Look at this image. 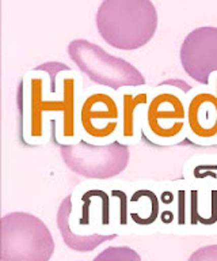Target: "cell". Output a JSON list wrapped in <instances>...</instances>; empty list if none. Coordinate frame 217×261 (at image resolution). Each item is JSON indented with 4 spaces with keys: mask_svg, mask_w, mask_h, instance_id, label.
Returning <instances> with one entry per match:
<instances>
[{
    "mask_svg": "<svg viewBox=\"0 0 217 261\" xmlns=\"http://www.w3.org/2000/svg\"><path fill=\"white\" fill-rule=\"evenodd\" d=\"M97 29L111 48L136 50L145 46L158 30V10L151 0H103Z\"/></svg>",
    "mask_w": 217,
    "mask_h": 261,
    "instance_id": "6da1fadb",
    "label": "cell"
},
{
    "mask_svg": "<svg viewBox=\"0 0 217 261\" xmlns=\"http://www.w3.org/2000/svg\"><path fill=\"white\" fill-rule=\"evenodd\" d=\"M54 248L52 232L38 216L15 211L0 220L2 261H49Z\"/></svg>",
    "mask_w": 217,
    "mask_h": 261,
    "instance_id": "7a4b0ae2",
    "label": "cell"
},
{
    "mask_svg": "<svg viewBox=\"0 0 217 261\" xmlns=\"http://www.w3.org/2000/svg\"><path fill=\"white\" fill-rule=\"evenodd\" d=\"M68 55L90 81L114 93L128 87H143L147 83L143 72L132 63L106 52L88 40L71 41Z\"/></svg>",
    "mask_w": 217,
    "mask_h": 261,
    "instance_id": "3957f363",
    "label": "cell"
},
{
    "mask_svg": "<svg viewBox=\"0 0 217 261\" xmlns=\"http://www.w3.org/2000/svg\"><path fill=\"white\" fill-rule=\"evenodd\" d=\"M172 87H159L145 108L141 128L155 144L178 143L188 132V99Z\"/></svg>",
    "mask_w": 217,
    "mask_h": 261,
    "instance_id": "277c9868",
    "label": "cell"
},
{
    "mask_svg": "<svg viewBox=\"0 0 217 261\" xmlns=\"http://www.w3.org/2000/svg\"><path fill=\"white\" fill-rule=\"evenodd\" d=\"M78 126L82 140L103 146L118 142L121 110L117 93L109 89H92L80 99Z\"/></svg>",
    "mask_w": 217,
    "mask_h": 261,
    "instance_id": "5b68a950",
    "label": "cell"
},
{
    "mask_svg": "<svg viewBox=\"0 0 217 261\" xmlns=\"http://www.w3.org/2000/svg\"><path fill=\"white\" fill-rule=\"evenodd\" d=\"M60 154L71 171L91 179H107L121 174L131 159L129 147L119 142L97 146L80 140L63 146Z\"/></svg>",
    "mask_w": 217,
    "mask_h": 261,
    "instance_id": "8992f818",
    "label": "cell"
},
{
    "mask_svg": "<svg viewBox=\"0 0 217 261\" xmlns=\"http://www.w3.org/2000/svg\"><path fill=\"white\" fill-rule=\"evenodd\" d=\"M182 68L193 81L208 87L217 73V28L201 26L189 33L180 45Z\"/></svg>",
    "mask_w": 217,
    "mask_h": 261,
    "instance_id": "52a82bcc",
    "label": "cell"
},
{
    "mask_svg": "<svg viewBox=\"0 0 217 261\" xmlns=\"http://www.w3.org/2000/svg\"><path fill=\"white\" fill-rule=\"evenodd\" d=\"M45 72L33 69L23 79V139L29 144H38L45 140V116L50 113L48 99L49 87L46 85Z\"/></svg>",
    "mask_w": 217,
    "mask_h": 261,
    "instance_id": "ba28073f",
    "label": "cell"
},
{
    "mask_svg": "<svg viewBox=\"0 0 217 261\" xmlns=\"http://www.w3.org/2000/svg\"><path fill=\"white\" fill-rule=\"evenodd\" d=\"M82 81L74 71H66L57 77V99L50 102V113L57 114L58 125L56 139L63 146L75 144L82 140L78 126L79 94Z\"/></svg>",
    "mask_w": 217,
    "mask_h": 261,
    "instance_id": "9c48e42d",
    "label": "cell"
},
{
    "mask_svg": "<svg viewBox=\"0 0 217 261\" xmlns=\"http://www.w3.org/2000/svg\"><path fill=\"white\" fill-rule=\"evenodd\" d=\"M188 134L198 144L217 143V76L188 98Z\"/></svg>",
    "mask_w": 217,
    "mask_h": 261,
    "instance_id": "30bf717a",
    "label": "cell"
},
{
    "mask_svg": "<svg viewBox=\"0 0 217 261\" xmlns=\"http://www.w3.org/2000/svg\"><path fill=\"white\" fill-rule=\"evenodd\" d=\"M119 110H121V129L118 142L128 146L135 144L139 140L137 112L143 106L147 108L151 99V94L143 87H128L117 93Z\"/></svg>",
    "mask_w": 217,
    "mask_h": 261,
    "instance_id": "8fae6325",
    "label": "cell"
},
{
    "mask_svg": "<svg viewBox=\"0 0 217 261\" xmlns=\"http://www.w3.org/2000/svg\"><path fill=\"white\" fill-rule=\"evenodd\" d=\"M74 205H72V196L68 195L61 200V204L57 211V227L61 234L64 244L75 252H91L99 245L105 244L107 241L114 240L117 234H90V236H82L75 234L71 228V214H72Z\"/></svg>",
    "mask_w": 217,
    "mask_h": 261,
    "instance_id": "7c38bea8",
    "label": "cell"
},
{
    "mask_svg": "<svg viewBox=\"0 0 217 261\" xmlns=\"http://www.w3.org/2000/svg\"><path fill=\"white\" fill-rule=\"evenodd\" d=\"M92 261H141V257L129 246H109Z\"/></svg>",
    "mask_w": 217,
    "mask_h": 261,
    "instance_id": "4fadbf2b",
    "label": "cell"
},
{
    "mask_svg": "<svg viewBox=\"0 0 217 261\" xmlns=\"http://www.w3.org/2000/svg\"><path fill=\"white\" fill-rule=\"evenodd\" d=\"M188 261H217V245H206L197 249Z\"/></svg>",
    "mask_w": 217,
    "mask_h": 261,
    "instance_id": "5bb4252c",
    "label": "cell"
},
{
    "mask_svg": "<svg viewBox=\"0 0 217 261\" xmlns=\"http://www.w3.org/2000/svg\"><path fill=\"white\" fill-rule=\"evenodd\" d=\"M159 87H172V89L178 90L184 95H188L190 91H193V87L189 85L188 82L180 81V79H170V81L163 82L162 85H159Z\"/></svg>",
    "mask_w": 217,
    "mask_h": 261,
    "instance_id": "9a60e30c",
    "label": "cell"
},
{
    "mask_svg": "<svg viewBox=\"0 0 217 261\" xmlns=\"http://www.w3.org/2000/svg\"><path fill=\"white\" fill-rule=\"evenodd\" d=\"M111 196H114V197H118L121 199V212H119V218H121V224H127L128 218H127V204H128V197L125 195V192L118 191V189H114V191H111Z\"/></svg>",
    "mask_w": 217,
    "mask_h": 261,
    "instance_id": "2e32d148",
    "label": "cell"
},
{
    "mask_svg": "<svg viewBox=\"0 0 217 261\" xmlns=\"http://www.w3.org/2000/svg\"><path fill=\"white\" fill-rule=\"evenodd\" d=\"M178 223L183 224L184 223V191L178 192Z\"/></svg>",
    "mask_w": 217,
    "mask_h": 261,
    "instance_id": "e0dca14e",
    "label": "cell"
},
{
    "mask_svg": "<svg viewBox=\"0 0 217 261\" xmlns=\"http://www.w3.org/2000/svg\"><path fill=\"white\" fill-rule=\"evenodd\" d=\"M160 219L163 220V223H171V222H174V212L166 210L160 214Z\"/></svg>",
    "mask_w": 217,
    "mask_h": 261,
    "instance_id": "ac0fdd59",
    "label": "cell"
},
{
    "mask_svg": "<svg viewBox=\"0 0 217 261\" xmlns=\"http://www.w3.org/2000/svg\"><path fill=\"white\" fill-rule=\"evenodd\" d=\"M162 203L166 204V205H170V204L174 201V193L170 191H166L163 192V195H162Z\"/></svg>",
    "mask_w": 217,
    "mask_h": 261,
    "instance_id": "d6986e66",
    "label": "cell"
}]
</instances>
